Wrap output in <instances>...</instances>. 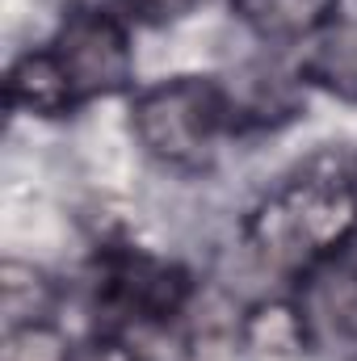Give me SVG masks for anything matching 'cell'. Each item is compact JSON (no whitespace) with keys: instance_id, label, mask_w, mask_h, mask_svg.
Masks as SVG:
<instances>
[{"instance_id":"6da1fadb","label":"cell","mask_w":357,"mask_h":361,"mask_svg":"<svg viewBox=\"0 0 357 361\" xmlns=\"http://www.w3.org/2000/svg\"><path fill=\"white\" fill-rule=\"evenodd\" d=\"M248 252L277 277H315L357 240V173L320 156L269 189L244 223Z\"/></svg>"},{"instance_id":"7a4b0ae2","label":"cell","mask_w":357,"mask_h":361,"mask_svg":"<svg viewBox=\"0 0 357 361\" xmlns=\"http://www.w3.org/2000/svg\"><path fill=\"white\" fill-rule=\"evenodd\" d=\"M131 130L139 147L173 173L210 169L227 130H236L231 97L219 76H169L135 92Z\"/></svg>"},{"instance_id":"3957f363","label":"cell","mask_w":357,"mask_h":361,"mask_svg":"<svg viewBox=\"0 0 357 361\" xmlns=\"http://www.w3.org/2000/svg\"><path fill=\"white\" fill-rule=\"evenodd\" d=\"M59 59V68L68 72L76 101H97V97H114V92L135 85V47H131V30L126 17L114 4H92L76 0L55 38L47 42Z\"/></svg>"},{"instance_id":"277c9868","label":"cell","mask_w":357,"mask_h":361,"mask_svg":"<svg viewBox=\"0 0 357 361\" xmlns=\"http://www.w3.org/2000/svg\"><path fill=\"white\" fill-rule=\"evenodd\" d=\"M97 298L114 315L139 324V328H160L173 324L185 302H189V273L173 261H156L147 252H109L101 257L97 273Z\"/></svg>"},{"instance_id":"5b68a950","label":"cell","mask_w":357,"mask_h":361,"mask_svg":"<svg viewBox=\"0 0 357 361\" xmlns=\"http://www.w3.org/2000/svg\"><path fill=\"white\" fill-rule=\"evenodd\" d=\"M4 101H8V109L30 114V118H63L80 105L51 47H34L13 59V68L4 76Z\"/></svg>"},{"instance_id":"8992f818","label":"cell","mask_w":357,"mask_h":361,"mask_svg":"<svg viewBox=\"0 0 357 361\" xmlns=\"http://www.w3.org/2000/svg\"><path fill=\"white\" fill-rule=\"evenodd\" d=\"M231 13L273 47H307L337 17L341 0H227Z\"/></svg>"},{"instance_id":"52a82bcc","label":"cell","mask_w":357,"mask_h":361,"mask_svg":"<svg viewBox=\"0 0 357 361\" xmlns=\"http://www.w3.org/2000/svg\"><path fill=\"white\" fill-rule=\"evenodd\" d=\"M298 76L337 101H357V17H337L320 38L307 42Z\"/></svg>"},{"instance_id":"ba28073f","label":"cell","mask_w":357,"mask_h":361,"mask_svg":"<svg viewBox=\"0 0 357 361\" xmlns=\"http://www.w3.org/2000/svg\"><path fill=\"white\" fill-rule=\"evenodd\" d=\"M55 302L59 290L42 269L25 265V261H4L0 265V311H4V332L8 328H25V324H42L55 319Z\"/></svg>"},{"instance_id":"9c48e42d","label":"cell","mask_w":357,"mask_h":361,"mask_svg":"<svg viewBox=\"0 0 357 361\" xmlns=\"http://www.w3.org/2000/svg\"><path fill=\"white\" fill-rule=\"evenodd\" d=\"M72 353H76V345L59 332L55 319L4 332V361H68Z\"/></svg>"},{"instance_id":"30bf717a","label":"cell","mask_w":357,"mask_h":361,"mask_svg":"<svg viewBox=\"0 0 357 361\" xmlns=\"http://www.w3.org/2000/svg\"><path fill=\"white\" fill-rule=\"evenodd\" d=\"M337 281V315H341V332L357 336V240L328 265Z\"/></svg>"},{"instance_id":"8fae6325","label":"cell","mask_w":357,"mask_h":361,"mask_svg":"<svg viewBox=\"0 0 357 361\" xmlns=\"http://www.w3.org/2000/svg\"><path fill=\"white\" fill-rule=\"evenodd\" d=\"M122 17L143 21V25H173L181 17H189L202 0H109Z\"/></svg>"},{"instance_id":"7c38bea8","label":"cell","mask_w":357,"mask_h":361,"mask_svg":"<svg viewBox=\"0 0 357 361\" xmlns=\"http://www.w3.org/2000/svg\"><path fill=\"white\" fill-rule=\"evenodd\" d=\"M68 361H139V349H131L118 336H101V341H89V345H76V353Z\"/></svg>"}]
</instances>
